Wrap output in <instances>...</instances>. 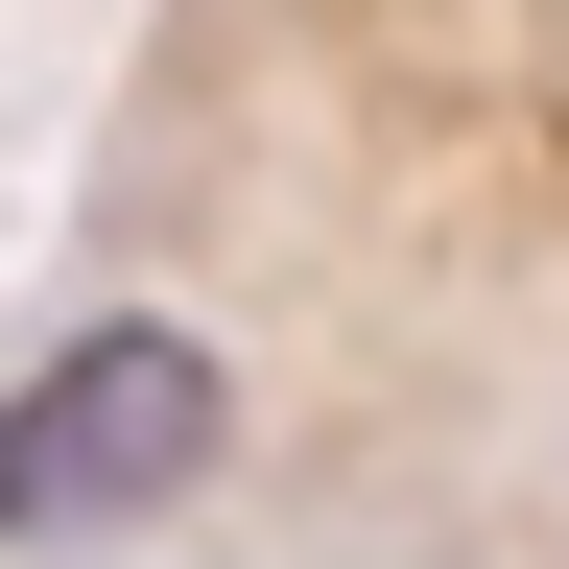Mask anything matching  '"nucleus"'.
<instances>
[{
	"label": "nucleus",
	"instance_id": "obj_1",
	"mask_svg": "<svg viewBox=\"0 0 569 569\" xmlns=\"http://www.w3.org/2000/svg\"><path fill=\"white\" fill-rule=\"evenodd\" d=\"M238 451V380L167 332V309H119V332H71L24 403H0V546H96V522H167V498Z\"/></svg>",
	"mask_w": 569,
	"mask_h": 569
}]
</instances>
